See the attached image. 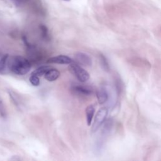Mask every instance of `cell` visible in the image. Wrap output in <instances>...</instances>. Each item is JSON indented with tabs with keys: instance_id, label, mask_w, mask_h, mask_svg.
Segmentation results:
<instances>
[{
	"instance_id": "6da1fadb",
	"label": "cell",
	"mask_w": 161,
	"mask_h": 161,
	"mask_svg": "<svg viewBox=\"0 0 161 161\" xmlns=\"http://www.w3.org/2000/svg\"><path fill=\"white\" fill-rule=\"evenodd\" d=\"M8 69L15 74L23 75L26 74L31 69L30 61L20 55L8 57L7 60Z\"/></svg>"
},
{
	"instance_id": "7a4b0ae2",
	"label": "cell",
	"mask_w": 161,
	"mask_h": 161,
	"mask_svg": "<svg viewBox=\"0 0 161 161\" xmlns=\"http://www.w3.org/2000/svg\"><path fill=\"white\" fill-rule=\"evenodd\" d=\"M69 70L80 82H85L89 79V74L78 64L70 63L69 65Z\"/></svg>"
},
{
	"instance_id": "3957f363",
	"label": "cell",
	"mask_w": 161,
	"mask_h": 161,
	"mask_svg": "<svg viewBox=\"0 0 161 161\" xmlns=\"http://www.w3.org/2000/svg\"><path fill=\"white\" fill-rule=\"evenodd\" d=\"M108 111L106 108H101L97 111L92 126V132L96 131L104 122L106 118L108 115Z\"/></svg>"
},
{
	"instance_id": "277c9868",
	"label": "cell",
	"mask_w": 161,
	"mask_h": 161,
	"mask_svg": "<svg viewBox=\"0 0 161 161\" xmlns=\"http://www.w3.org/2000/svg\"><path fill=\"white\" fill-rule=\"evenodd\" d=\"M75 60L78 64L84 66H91L92 64V58L91 57L84 52H78L75 53Z\"/></svg>"
},
{
	"instance_id": "5b68a950",
	"label": "cell",
	"mask_w": 161,
	"mask_h": 161,
	"mask_svg": "<svg viewBox=\"0 0 161 161\" xmlns=\"http://www.w3.org/2000/svg\"><path fill=\"white\" fill-rule=\"evenodd\" d=\"M71 91L75 94L82 96H90L92 93L91 89L87 86L80 84H74L71 86Z\"/></svg>"
},
{
	"instance_id": "8992f818",
	"label": "cell",
	"mask_w": 161,
	"mask_h": 161,
	"mask_svg": "<svg viewBox=\"0 0 161 161\" xmlns=\"http://www.w3.org/2000/svg\"><path fill=\"white\" fill-rule=\"evenodd\" d=\"M47 63L50 64H69L73 62V60L71 58L67 55H59L57 56H54L49 58L47 61Z\"/></svg>"
},
{
	"instance_id": "52a82bcc",
	"label": "cell",
	"mask_w": 161,
	"mask_h": 161,
	"mask_svg": "<svg viewBox=\"0 0 161 161\" xmlns=\"http://www.w3.org/2000/svg\"><path fill=\"white\" fill-rule=\"evenodd\" d=\"M96 96L98 103L100 104H103L108 101L109 96L106 89L104 87H102L97 89V91H96Z\"/></svg>"
},
{
	"instance_id": "ba28073f",
	"label": "cell",
	"mask_w": 161,
	"mask_h": 161,
	"mask_svg": "<svg viewBox=\"0 0 161 161\" xmlns=\"http://www.w3.org/2000/svg\"><path fill=\"white\" fill-rule=\"evenodd\" d=\"M45 78L49 82H53L57 80L60 76V72L54 68L49 69L44 74Z\"/></svg>"
},
{
	"instance_id": "9c48e42d",
	"label": "cell",
	"mask_w": 161,
	"mask_h": 161,
	"mask_svg": "<svg viewBox=\"0 0 161 161\" xmlns=\"http://www.w3.org/2000/svg\"><path fill=\"white\" fill-rule=\"evenodd\" d=\"M95 113V108L92 104L89 105L86 109V121L88 126H90Z\"/></svg>"
},
{
	"instance_id": "30bf717a",
	"label": "cell",
	"mask_w": 161,
	"mask_h": 161,
	"mask_svg": "<svg viewBox=\"0 0 161 161\" xmlns=\"http://www.w3.org/2000/svg\"><path fill=\"white\" fill-rule=\"evenodd\" d=\"M9 55L4 54L0 58V74H6L7 67V60L8 58Z\"/></svg>"
},
{
	"instance_id": "8fae6325",
	"label": "cell",
	"mask_w": 161,
	"mask_h": 161,
	"mask_svg": "<svg viewBox=\"0 0 161 161\" xmlns=\"http://www.w3.org/2000/svg\"><path fill=\"white\" fill-rule=\"evenodd\" d=\"M51 67L48 65H42L38 67L37 69H36L31 74L37 75V76H42L44 75V74L47 72V71L50 69Z\"/></svg>"
},
{
	"instance_id": "7c38bea8",
	"label": "cell",
	"mask_w": 161,
	"mask_h": 161,
	"mask_svg": "<svg viewBox=\"0 0 161 161\" xmlns=\"http://www.w3.org/2000/svg\"><path fill=\"white\" fill-rule=\"evenodd\" d=\"M99 60H100V64L102 67V68L106 72H109L110 70V67L109 65V63L107 60L106 57L103 54L100 53L99 55Z\"/></svg>"
},
{
	"instance_id": "4fadbf2b",
	"label": "cell",
	"mask_w": 161,
	"mask_h": 161,
	"mask_svg": "<svg viewBox=\"0 0 161 161\" xmlns=\"http://www.w3.org/2000/svg\"><path fill=\"white\" fill-rule=\"evenodd\" d=\"M39 28L41 31V34H42V37L45 40H49L50 37L48 35V30L47 27L45 25H40Z\"/></svg>"
},
{
	"instance_id": "5bb4252c",
	"label": "cell",
	"mask_w": 161,
	"mask_h": 161,
	"mask_svg": "<svg viewBox=\"0 0 161 161\" xmlns=\"http://www.w3.org/2000/svg\"><path fill=\"white\" fill-rule=\"evenodd\" d=\"M29 80L30 83L34 86H38L40 84V79L37 75L31 74V76L29 78Z\"/></svg>"
},
{
	"instance_id": "9a60e30c",
	"label": "cell",
	"mask_w": 161,
	"mask_h": 161,
	"mask_svg": "<svg viewBox=\"0 0 161 161\" xmlns=\"http://www.w3.org/2000/svg\"><path fill=\"white\" fill-rule=\"evenodd\" d=\"M0 114L3 118L6 117V111L3 103L0 101Z\"/></svg>"
},
{
	"instance_id": "2e32d148",
	"label": "cell",
	"mask_w": 161,
	"mask_h": 161,
	"mask_svg": "<svg viewBox=\"0 0 161 161\" xmlns=\"http://www.w3.org/2000/svg\"><path fill=\"white\" fill-rule=\"evenodd\" d=\"M12 1L13 2V3L16 6H19L21 5V4L23 2V0H12Z\"/></svg>"
},
{
	"instance_id": "e0dca14e",
	"label": "cell",
	"mask_w": 161,
	"mask_h": 161,
	"mask_svg": "<svg viewBox=\"0 0 161 161\" xmlns=\"http://www.w3.org/2000/svg\"><path fill=\"white\" fill-rule=\"evenodd\" d=\"M63 1H70V0H63Z\"/></svg>"
}]
</instances>
